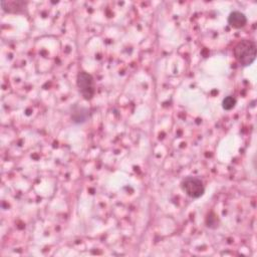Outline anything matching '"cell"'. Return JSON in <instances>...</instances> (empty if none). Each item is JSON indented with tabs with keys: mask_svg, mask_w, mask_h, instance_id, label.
Segmentation results:
<instances>
[{
	"mask_svg": "<svg viewBox=\"0 0 257 257\" xmlns=\"http://www.w3.org/2000/svg\"><path fill=\"white\" fill-rule=\"evenodd\" d=\"M234 56L242 66L252 64L256 58V44L249 39L239 41L234 47Z\"/></svg>",
	"mask_w": 257,
	"mask_h": 257,
	"instance_id": "cell-1",
	"label": "cell"
},
{
	"mask_svg": "<svg viewBox=\"0 0 257 257\" xmlns=\"http://www.w3.org/2000/svg\"><path fill=\"white\" fill-rule=\"evenodd\" d=\"M76 84L80 94L83 96L84 99L89 100L94 95L95 87H94V80L91 74L86 71H80L76 77Z\"/></svg>",
	"mask_w": 257,
	"mask_h": 257,
	"instance_id": "cell-2",
	"label": "cell"
},
{
	"mask_svg": "<svg viewBox=\"0 0 257 257\" xmlns=\"http://www.w3.org/2000/svg\"><path fill=\"white\" fill-rule=\"evenodd\" d=\"M181 187L183 191L193 199H198L202 197L205 192L203 182L197 177H186L182 181Z\"/></svg>",
	"mask_w": 257,
	"mask_h": 257,
	"instance_id": "cell-3",
	"label": "cell"
},
{
	"mask_svg": "<svg viewBox=\"0 0 257 257\" xmlns=\"http://www.w3.org/2000/svg\"><path fill=\"white\" fill-rule=\"evenodd\" d=\"M228 23L233 28L239 29V28H242V27H244L246 25L247 18H246V16L242 12L235 10V11H232L229 14V16H228Z\"/></svg>",
	"mask_w": 257,
	"mask_h": 257,
	"instance_id": "cell-4",
	"label": "cell"
},
{
	"mask_svg": "<svg viewBox=\"0 0 257 257\" xmlns=\"http://www.w3.org/2000/svg\"><path fill=\"white\" fill-rule=\"evenodd\" d=\"M236 105V98L232 95H228L225 98H223L222 100V107L225 110H230L232 108H234Z\"/></svg>",
	"mask_w": 257,
	"mask_h": 257,
	"instance_id": "cell-5",
	"label": "cell"
}]
</instances>
